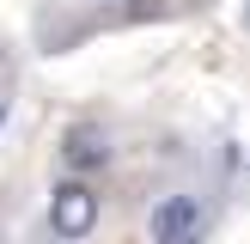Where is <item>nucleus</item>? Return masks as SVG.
<instances>
[{"label": "nucleus", "mask_w": 250, "mask_h": 244, "mask_svg": "<svg viewBox=\"0 0 250 244\" xmlns=\"http://www.w3.org/2000/svg\"><path fill=\"white\" fill-rule=\"evenodd\" d=\"M0 122H6V98H0Z\"/></svg>", "instance_id": "20e7f679"}, {"label": "nucleus", "mask_w": 250, "mask_h": 244, "mask_svg": "<svg viewBox=\"0 0 250 244\" xmlns=\"http://www.w3.org/2000/svg\"><path fill=\"white\" fill-rule=\"evenodd\" d=\"M61 165H67L73 177H85V171H104V165H110V141H104V128H92V122H73L67 141H61Z\"/></svg>", "instance_id": "7ed1b4c3"}, {"label": "nucleus", "mask_w": 250, "mask_h": 244, "mask_svg": "<svg viewBox=\"0 0 250 244\" xmlns=\"http://www.w3.org/2000/svg\"><path fill=\"white\" fill-rule=\"evenodd\" d=\"M98 214H104V202H98V189H92L85 177H61L55 189H49V232H55L61 244L92 238Z\"/></svg>", "instance_id": "f257e3e1"}, {"label": "nucleus", "mask_w": 250, "mask_h": 244, "mask_svg": "<svg viewBox=\"0 0 250 244\" xmlns=\"http://www.w3.org/2000/svg\"><path fill=\"white\" fill-rule=\"evenodd\" d=\"M189 232H202V202H195V195H165V202L146 214V238L153 244L189 238Z\"/></svg>", "instance_id": "f03ea898"}]
</instances>
